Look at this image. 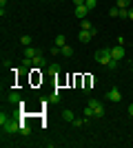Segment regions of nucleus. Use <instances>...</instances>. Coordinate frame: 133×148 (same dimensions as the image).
<instances>
[{
  "mask_svg": "<svg viewBox=\"0 0 133 148\" xmlns=\"http://www.w3.org/2000/svg\"><path fill=\"white\" fill-rule=\"evenodd\" d=\"M0 126H2V133H20V122L18 119H13V117H9L5 111L0 113Z\"/></svg>",
  "mask_w": 133,
  "mask_h": 148,
  "instance_id": "1",
  "label": "nucleus"
},
{
  "mask_svg": "<svg viewBox=\"0 0 133 148\" xmlns=\"http://www.w3.org/2000/svg\"><path fill=\"white\" fill-rule=\"evenodd\" d=\"M113 60L111 58V49H100L95 51V62H100V64H104V66H109V62Z\"/></svg>",
  "mask_w": 133,
  "mask_h": 148,
  "instance_id": "2",
  "label": "nucleus"
},
{
  "mask_svg": "<svg viewBox=\"0 0 133 148\" xmlns=\"http://www.w3.org/2000/svg\"><path fill=\"white\" fill-rule=\"evenodd\" d=\"M89 104L93 106V111H95V117H104V104H102L100 99H91Z\"/></svg>",
  "mask_w": 133,
  "mask_h": 148,
  "instance_id": "3",
  "label": "nucleus"
},
{
  "mask_svg": "<svg viewBox=\"0 0 133 148\" xmlns=\"http://www.w3.org/2000/svg\"><path fill=\"white\" fill-rule=\"evenodd\" d=\"M124 53H127V51H124V44H118V47L111 49V58H113V60H122Z\"/></svg>",
  "mask_w": 133,
  "mask_h": 148,
  "instance_id": "4",
  "label": "nucleus"
},
{
  "mask_svg": "<svg viewBox=\"0 0 133 148\" xmlns=\"http://www.w3.org/2000/svg\"><path fill=\"white\" fill-rule=\"evenodd\" d=\"M93 29H95V27H93ZM93 29H91V31L80 29V33H78V40H80V42H89V40H91V38L95 36V33H93Z\"/></svg>",
  "mask_w": 133,
  "mask_h": 148,
  "instance_id": "5",
  "label": "nucleus"
},
{
  "mask_svg": "<svg viewBox=\"0 0 133 148\" xmlns=\"http://www.w3.org/2000/svg\"><path fill=\"white\" fill-rule=\"evenodd\" d=\"M107 97L111 99V102H122V93L118 91V88H111V91L107 93Z\"/></svg>",
  "mask_w": 133,
  "mask_h": 148,
  "instance_id": "6",
  "label": "nucleus"
},
{
  "mask_svg": "<svg viewBox=\"0 0 133 148\" xmlns=\"http://www.w3.org/2000/svg\"><path fill=\"white\" fill-rule=\"evenodd\" d=\"M62 119L64 122H76V115H73V111H69V108H67V111H62Z\"/></svg>",
  "mask_w": 133,
  "mask_h": 148,
  "instance_id": "7",
  "label": "nucleus"
},
{
  "mask_svg": "<svg viewBox=\"0 0 133 148\" xmlns=\"http://www.w3.org/2000/svg\"><path fill=\"white\" fill-rule=\"evenodd\" d=\"M25 56L27 58H36V56H40V51L36 49V47H25Z\"/></svg>",
  "mask_w": 133,
  "mask_h": 148,
  "instance_id": "8",
  "label": "nucleus"
},
{
  "mask_svg": "<svg viewBox=\"0 0 133 148\" xmlns=\"http://www.w3.org/2000/svg\"><path fill=\"white\" fill-rule=\"evenodd\" d=\"M33 66H38V69H44V66H47V60H44L42 56H36V58H33Z\"/></svg>",
  "mask_w": 133,
  "mask_h": 148,
  "instance_id": "9",
  "label": "nucleus"
},
{
  "mask_svg": "<svg viewBox=\"0 0 133 148\" xmlns=\"http://www.w3.org/2000/svg\"><path fill=\"white\" fill-rule=\"evenodd\" d=\"M76 16H78V18H87V16H89V9H87V7H76Z\"/></svg>",
  "mask_w": 133,
  "mask_h": 148,
  "instance_id": "10",
  "label": "nucleus"
},
{
  "mask_svg": "<svg viewBox=\"0 0 133 148\" xmlns=\"http://www.w3.org/2000/svg\"><path fill=\"white\" fill-rule=\"evenodd\" d=\"M60 53H62V56H64V58H71V56H73V49H71L69 44H64L62 49H60Z\"/></svg>",
  "mask_w": 133,
  "mask_h": 148,
  "instance_id": "11",
  "label": "nucleus"
},
{
  "mask_svg": "<svg viewBox=\"0 0 133 148\" xmlns=\"http://www.w3.org/2000/svg\"><path fill=\"white\" fill-rule=\"evenodd\" d=\"M80 29H87V31H91V29H93L91 20H89V18H82V22H80Z\"/></svg>",
  "mask_w": 133,
  "mask_h": 148,
  "instance_id": "12",
  "label": "nucleus"
},
{
  "mask_svg": "<svg viewBox=\"0 0 133 148\" xmlns=\"http://www.w3.org/2000/svg\"><path fill=\"white\" fill-rule=\"evenodd\" d=\"M20 133H22V135H31V126H29V124H20Z\"/></svg>",
  "mask_w": 133,
  "mask_h": 148,
  "instance_id": "13",
  "label": "nucleus"
},
{
  "mask_svg": "<svg viewBox=\"0 0 133 148\" xmlns=\"http://www.w3.org/2000/svg\"><path fill=\"white\" fill-rule=\"evenodd\" d=\"M33 66V58H22V69H31Z\"/></svg>",
  "mask_w": 133,
  "mask_h": 148,
  "instance_id": "14",
  "label": "nucleus"
},
{
  "mask_svg": "<svg viewBox=\"0 0 133 148\" xmlns=\"http://www.w3.org/2000/svg\"><path fill=\"white\" fill-rule=\"evenodd\" d=\"M84 7H87L89 11H93L95 7H98V0H84Z\"/></svg>",
  "mask_w": 133,
  "mask_h": 148,
  "instance_id": "15",
  "label": "nucleus"
},
{
  "mask_svg": "<svg viewBox=\"0 0 133 148\" xmlns=\"http://www.w3.org/2000/svg\"><path fill=\"white\" fill-rule=\"evenodd\" d=\"M109 16H111V18H120V7H111V9H109Z\"/></svg>",
  "mask_w": 133,
  "mask_h": 148,
  "instance_id": "16",
  "label": "nucleus"
},
{
  "mask_svg": "<svg viewBox=\"0 0 133 148\" xmlns=\"http://www.w3.org/2000/svg\"><path fill=\"white\" fill-rule=\"evenodd\" d=\"M64 44H67V38H64V36H56V47H60V49H62Z\"/></svg>",
  "mask_w": 133,
  "mask_h": 148,
  "instance_id": "17",
  "label": "nucleus"
},
{
  "mask_svg": "<svg viewBox=\"0 0 133 148\" xmlns=\"http://www.w3.org/2000/svg\"><path fill=\"white\" fill-rule=\"evenodd\" d=\"M9 102L11 104H20V95L18 93H9Z\"/></svg>",
  "mask_w": 133,
  "mask_h": 148,
  "instance_id": "18",
  "label": "nucleus"
},
{
  "mask_svg": "<svg viewBox=\"0 0 133 148\" xmlns=\"http://www.w3.org/2000/svg\"><path fill=\"white\" fill-rule=\"evenodd\" d=\"M84 117H95V111H93V106H91V104L84 108Z\"/></svg>",
  "mask_w": 133,
  "mask_h": 148,
  "instance_id": "19",
  "label": "nucleus"
},
{
  "mask_svg": "<svg viewBox=\"0 0 133 148\" xmlns=\"http://www.w3.org/2000/svg\"><path fill=\"white\" fill-rule=\"evenodd\" d=\"M20 42H22V47H31V36H22Z\"/></svg>",
  "mask_w": 133,
  "mask_h": 148,
  "instance_id": "20",
  "label": "nucleus"
},
{
  "mask_svg": "<svg viewBox=\"0 0 133 148\" xmlns=\"http://www.w3.org/2000/svg\"><path fill=\"white\" fill-rule=\"evenodd\" d=\"M115 7H120V9H129V0H115Z\"/></svg>",
  "mask_w": 133,
  "mask_h": 148,
  "instance_id": "21",
  "label": "nucleus"
},
{
  "mask_svg": "<svg viewBox=\"0 0 133 148\" xmlns=\"http://www.w3.org/2000/svg\"><path fill=\"white\" fill-rule=\"evenodd\" d=\"M60 99H62V93L60 91H56L53 95H51V102H60Z\"/></svg>",
  "mask_w": 133,
  "mask_h": 148,
  "instance_id": "22",
  "label": "nucleus"
},
{
  "mask_svg": "<svg viewBox=\"0 0 133 148\" xmlns=\"http://www.w3.org/2000/svg\"><path fill=\"white\" fill-rule=\"evenodd\" d=\"M49 71L53 75H58V73H60V66H58V64H49Z\"/></svg>",
  "mask_w": 133,
  "mask_h": 148,
  "instance_id": "23",
  "label": "nucleus"
},
{
  "mask_svg": "<svg viewBox=\"0 0 133 148\" xmlns=\"http://www.w3.org/2000/svg\"><path fill=\"white\" fill-rule=\"evenodd\" d=\"M120 18H129V9H120Z\"/></svg>",
  "mask_w": 133,
  "mask_h": 148,
  "instance_id": "24",
  "label": "nucleus"
},
{
  "mask_svg": "<svg viewBox=\"0 0 133 148\" xmlns=\"http://www.w3.org/2000/svg\"><path fill=\"white\" fill-rule=\"evenodd\" d=\"M118 62H120V60H111V62H109V69H118Z\"/></svg>",
  "mask_w": 133,
  "mask_h": 148,
  "instance_id": "25",
  "label": "nucleus"
},
{
  "mask_svg": "<svg viewBox=\"0 0 133 148\" xmlns=\"http://www.w3.org/2000/svg\"><path fill=\"white\" fill-rule=\"evenodd\" d=\"M49 53H51V56H58V53H60V47H53V49H51Z\"/></svg>",
  "mask_w": 133,
  "mask_h": 148,
  "instance_id": "26",
  "label": "nucleus"
},
{
  "mask_svg": "<svg viewBox=\"0 0 133 148\" xmlns=\"http://www.w3.org/2000/svg\"><path fill=\"white\" fill-rule=\"evenodd\" d=\"M73 2H76V7H82L84 5V0H73Z\"/></svg>",
  "mask_w": 133,
  "mask_h": 148,
  "instance_id": "27",
  "label": "nucleus"
},
{
  "mask_svg": "<svg viewBox=\"0 0 133 148\" xmlns=\"http://www.w3.org/2000/svg\"><path fill=\"white\" fill-rule=\"evenodd\" d=\"M129 20H133V7H129Z\"/></svg>",
  "mask_w": 133,
  "mask_h": 148,
  "instance_id": "28",
  "label": "nucleus"
},
{
  "mask_svg": "<svg viewBox=\"0 0 133 148\" xmlns=\"http://www.w3.org/2000/svg\"><path fill=\"white\" fill-rule=\"evenodd\" d=\"M7 7V0H0V9H5Z\"/></svg>",
  "mask_w": 133,
  "mask_h": 148,
  "instance_id": "29",
  "label": "nucleus"
},
{
  "mask_svg": "<svg viewBox=\"0 0 133 148\" xmlns=\"http://www.w3.org/2000/svg\"><path fill=\"white\" fill-rule=\"evenodd\" d=\"M129 115L133 117V104H129Z\"/></svg>",
  "mask_w": 133,
  "mask_h": 148,
  "instance_id": "30",
  "label": "nucleus"
},
{
  "mask_svg": "<svg viewBox=\"0 0 133 148\" xmlns=\"http://www.w3.org/2000/svg\"><path fill=\"white\" fill-rule=\"evenodd\" d=\"M131 66H133V60H131Z\"/></svg>",
  "mask_w": 133,
  "mask_h": 148,
  "instance_id": "31",
  "label": "nucleus"
}]
</instances>
